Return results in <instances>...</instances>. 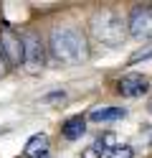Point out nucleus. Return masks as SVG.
<instances>
[{"label":"nucleus","mask_w":152,"mask_h":158,"mask_svg":"<svg viewBox=\"0 0 152 158\" xmlns=\"http://www.w3.org/2000/svg\"><path fill=\"white\" fill-rule=\"evenodd\" d=\"M150 89V82L142 74H124L117 82V92L122 97H142Z\"/></svg>","instance_id":"6"},{"label":"nucleus","mask_w":152,"mask_h":158,"mask_svg":"<svg viewBox=\"0 0 152 158\" xmlns=\"http://www.w3.org/2000/svg\"><path fill=\"white\" fill-rule=\"evenodd\" d=\"M122 117H127L124 107H96V110L89 112V120L94 123H114V120H122Z\"/></svg>","instance_id":"9"},{"label":"nucleus","mask_w":152,"mask_h":158,"mask_svg":"<svg viewBox=\"0 0 152 158\" xmlns=\"http://www.w3.org/2000/svg\"><path fill=\"white\" fill-rule=\"evenodd\" d=\"M0 51H3L8 66H20L23 64V38L8 23L0 28Z\"/></svg>","instance_id":"5"},{"label":"nucleus","mask_w":152,"mask_h":158,"mask_svg":"<svg viewBox=\"0 0 152 158\" xmlns=\"http://www.w3.org/2000/svg\"><path fill=\"white\" fill-rule=\"evenodd\" d=\"M20 38H23V66L30 74L41 72L46 66V41L41 38L38 31H25Z\"/></svg>","instance_id":"3"},{"label":"nucleus","mask_w":152,"mask_h":158,"mask_svg":"<svg viewBox=\"0 0 152 158\" xmlns=\"http://www.w3.org/2000/svg\"><path fill=\"white\" fill-rule=\"evenodd\" d=\"M89 33L96 44L107 48H117L124 44L127 38V21L111 8H99V10L89 18Z\"/></svg>","instance_id":"2"},{"label":"nucleus","mask_w":152,"mask_h":158,"mask_svg":"<svg viewBox=\"0 0 152 158\" xmlns=\"http://www.w3.org/2000/svg\"><path fill=\"white\" fill-rule=\"evenodd\" d=\"M48 51L61 64H81L89 59V44L79 28L56 26L48 33Z\"/></svg>","instance_id":"1"},{"label":"nucleus","mask_w":152,"mask_h":158,"mask_svg":"<svg viewBox=\"0 0 152 158\" xmlns=\"http://www.w3.org/2000/svg\"><path fill=\"white\" fill-rule=\"evenodd\" d=\"M8 72V61H5V56H3V51H0V77H3Z\"/></svg>","instance_id":"13"},{"label":"nucleus","mask_w":152,"mask_h":158,"mask_svg":"<svg viewBox=\"0 0 152 158\" xmlns=\"http://www.w3.org/2000/svg\"><path fill=\"white\" fill-rule=\"evenodd\" d=\"M86 133V120L81 115H74V117H68V120L61 125V135L66 138V140H79L81 135Z\"/></svg>","instance_id":"8"},{"label":"nucleus","mask_w":152,"mask_h":158,"mask_svg":"<svg viewBox=\"0 0 152 158\" xmlns=\"http://www.w3.org/2000/svg\"><path fill=\"white\" fill-rule=\"evenodd\" d=\"M48 153H51V138L46 133H36L23 148L25 158H48Z\"/></svg>","instance_id":"7"},{"label":"nucleus","mask_w":152,"mask_h":158,"mask_svg":"<svg viewBox=\"0 0 152 158\" xmlns=\"http://www.w3.org/2000/svg\"><path fill=\"white\" fill-rule=\"evenodd\" d=\"M132 156H134V151L129 145H114L111 151H107L104 158H132Z\"/></svg>","instance_id":"10"},{"label":"nucleus","mask_w":152,"mask_h":158,"mask_svg":"<svg viewBox=\"0 0 152 158\" xmlns=\"http://www.w3.org/2000/svg\"><path fill=\"white\" fill-rule=\"evenodd\" d=\"M152 59V46H147V48H142V51H134L129 56V64H137V61H150Z\"/></svg>","instance_id":"11"},{"label":"nucleus","mask_w":152,"mask_h":158,"mask_svg":"<svg viewBox=\"0 0 152 158\" xmlns=\"http://www.w3.org/2000/svg\"><path fill=\"white\" fill-rule=\"evenodd\" d=\"M145 140H147V143H152V125H150V127H145Z\"/></svg>","instance_id":"14"},{"label":"nucleus","mask_w":152,"mask_h":158,"mask_svg":"<svg viewBox=\"0 0 152 158\" xmlns=\"http://www.w3.org/2000/svg\"><path fill=\"white\" fill-rule=\"evenodd\" d=\"M127 31L132 38L147 41L152 38V5H134L127 18Z\"/></svg>","instance_id":"4"},{"label":"nucleus","mask_w":152,"mask_h":158,"mask_svg":"<svg viewBox=\"0 0 152 158\" xmlns=\"http://www.w3.org/2000/svg\"><path fill=\"white\" fill-rule=\"evenodd\" d=\"M64 100H66V92H53L43 97V102H64Z\"/></svg>","instance_id":"12"},{"label":"nucleus","mask_w":152,"mask_h":158,"mask_svg":"<svg viewBox=\"0 0 152 158\" xmlns=\"http://www.w3.org/2000/svg\"><path fill=\"white\" fill-rule=\"evenodd\" d=\"M150 110H152V105H150Z\"/></svg>","instance_id":"15"}]
</instances>
